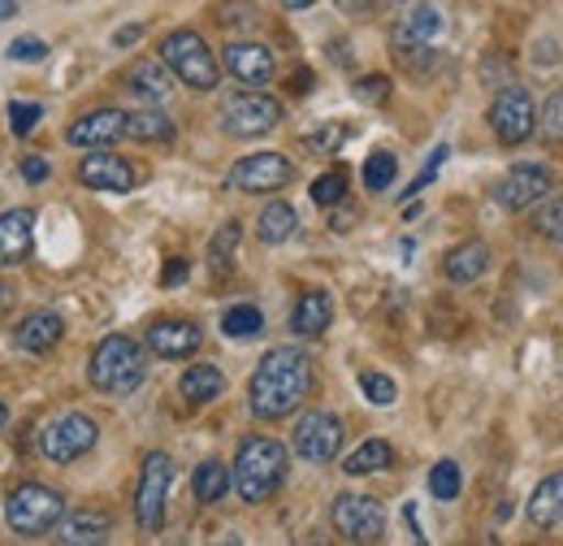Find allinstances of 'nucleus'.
Listing matches in <instances>:
<instances>
[{
  "instance_id": "72a5a7b5",
  "label": "nucleus",
  "mask_w": 563,
  "mask_h": 546,
  "mask_svg": "<svg viewBox=\"0 0 563 546\" xmlns=\"http://www.w3.org/2000/svg\"><path fill=\"white\" fill-rule=\"evenodd\" d=\"M533 230H538V234H547V239H555V243H563V196H547V200H538Z\"/></svg>"
},
{
  "instance_id": "9b49d317",
  "label": "nucleus",
  "mask_w": 563,
  "mask_h": 546,
  "mask_svg": "<svg viewBox=\"0 0 563 546\" xmlns=\"http://www.w3.org/2000/svg\"><path fill=\"white\" fill-rule=\"evenodd\" d=\"M490 131L498 135V143L516 148L529 135H538V105L525 87H503L490 105Z\"/></svg>"
},
{
  "instance_id": "a211bd4d",
  "label": "nucleus",
  "mask_w": 563,
  "mask_h": 546,
  "mask_svg": "<svg viewBox=\"0 0 563 546\" xmlns=\"http://www.w3.org/2000/svg\"><path fill=\"white\" fill-rule=\"evenodd\" d=\"M225 69L247 87H265L274 78V53L265 44H256V40H234L225 48Z\"/></svg>"
},
{
  "instance_id": "b1692460",
  "label": "nucleus",
  "mask_w": 563,
  "mask_h": 546,
  "mask_svg": "<svg viewBox=\"0 0 563 546\" xmlns=\"http://www.w3.org/2000/svg\"><path fill=\"white\" fill-rule=\"evenodd\" d=\"M178 391L187 404H212L225 395V373L217 364H191L183 378H178Z\"/></svg>"
},
{
  "instance_id": "8fccbe9b",
  "label": "nucleus",
  "mask_w": 563,
  "mask_h": 546,
  "mask_svg": "<svg viewBox=\"0 0 563 546\" xmlns=\"http://www.w3.org/2000/svg\"><path fill=\"white\" fill-rule=\"evenodd\" d=\"M13 13H18V0H0V22L13 18Z\"/></svg>"
},
{
  "instance_id": "f3484780",
  "label": "nucleus",
  "mask_w": 563,
  "mask_h": 546,
  "mask_svg": "<svg viewBox=\"0 0 563 546\" xmlns=\"http://www.w3.org/2000/svg\"><path fill=\"white\" fill-rule=\"evenodd\" d=\"M122 135H126V113H122V109H96V113H82L70 131H66V139H70L74 148H87V152L109 148V143H118Z\"/></svg>"
},
{
  "instance_id": "2f4dec72",
  "label": "nucleus",
  "mask_w": 563,
  "mask_h": 546,
  "mask_svg": "<svg viewBox=\"0 0 563 546\" xmlns=\"http://www.w3.org/2000/svg\"><path fill=\"white\" fill-rule=\"evenodd\" d=\"M395 174H399L395 152H368V161H364V187L368 192H386L395 183Z\"/></svg>"
},
{
  "instance_id": "c85d7f7f",
  "label": "nucleus",
  "mask_w": 563,
  "mask_h": 546,
  "mask_svg": "<svg viewBox=\"0 0 563 546\" xmlns=\"http://www.w3.org/2000/svg\"><path fill=\"white\" fill-rule=\"evenodd\" d=\"M295 226H299V217H295V208L286 205V200L265 205V212L256 217V234H261V243H286V239L295 234Z\"/></svg>"
},
{
  "instance_id": "e433bc0d",
  "label": "nucleus",
  "mask_w": 563,
  "mask_h": 546,
  "mask_svg": "<svg viewBox=\"0 0 563 546\" xmlns=\"http://www.w3.org/2000/svg\"><path fill=\"white\" fill-rule=\"evenodd\" d=\"M360 391L368 395V404H377V408H390L395 404V395H399V386H395V378H386V373H360Z\"/></svg>"
},
{
  "instance_id": "9d476101",
  "label": "nucleus",
  "mask_w": 563,
  "mask_h": 546,
  "mask_svg": "<svg viewBox=\"0 0 563 546\" xmlns=\"http://www.w3.org/2000/svg\"><path fill=\"white\" fill-rule=\"evenodd\" d=\"M169 481H174V460H169L165 451H152V456L143 460L140 490H135V521H140L143 534H161Z\"/></svg>"
},
{
  "instance_id": "09e8293b",
  "label": "nucleus",
  "mask_w": 563,
  "mask_h": 546,
  "mask_svg": "<svg viewBox=\"0 0 563 546\" xmlns=\"http://www.w3.org/2000/svg\"><path fill=\"white\" fill-rule=\"evenodd\" d=\"M347 13H364V9H373V0H339Z\"/></svg>"
},
{
  "instance_id": "bb28decb",
  "label": "nucleus",
  "mask_w": 563,
  "mask_h": 546,
  "mask_svg": "<svg viewBox=\"0 0 563 546\" xmlns=\"http://www.w3.org/2000/svg\"><path fill=\"white\" fill-rule=\"evenodd\" d=\"M390 465H395L390 443H386V438H368V443H360L352 456L343 460V473H347V478H364V473H382V469H390Z\"/></svg>"
},
{
  "instance_id": "aec40b11",
  "label": "nucleus",
  "mask_w": 563,
  "mask_h": 546,
  "mask_svg": "<svg viewBox=\"0 0 563 546\" xmlns=\"http://www.w3.org/2000/svg\"><path fill=\"white\" fill-rule=\"evenodd\" d=\"M330 321H334V299H330V291H321V286L303 291L299 304H295V313H290V330H295L299 339H321V335L330 330Z\"/></svg>"
},
{
  "instance_id": "f03ea898",
  "label": "nucleus",
  "mask_w": 563,
  "mask_h": 546,
  "mask_svg": "<svg viewBox=\"0 0 563 546\" xmlns=\"http://www.w3.org/2000/svg\"><path fill=\"white\" fill-rule=\"evenodd\" d=\"M286 469H290V451L282 447L278 438H265V434H252L239 443V456H234V490L243 503H265L274 499L286 481Z\"/></svg>"
},
{
  "instance_id": "1a4fd4ad",
  "label": "nucleus",
  "mask_w": 563,
  "mask_h": 546,
  "mask_svg": "<svg viewBox=\"0 0 563 546\" xmlns=\"http://www.w3.org/2000/svg\"><path fill=\"white\" fill-rule=\"evenodd\" d=\"M290 178H295V165L282 152H252V156H243V161L230 165L225 187L247 192V196H269V192L290 187Z\"/></svg>"
},
{
  "instance_id": "58836bf2",
  "label": "nucleus",
  "mask_w": 563,
  "mask_h": 546,
  "mask_svg": "<svg viewBox=\"0 0 563 546\" xmlns=\"http://www.w3.org/2000/svg\"><path fill=\"white\" fill-rule=\"evenodd\" d=\"M40 118H44V105H35V100H9V131L13 135H31L40 127Z\"/></svg>"
},
{
  "instance_id": "cd10ccee",
  "label": "nucleus",
  "mask_w": 563,
  "mask_h": 546,
  "mask_svg": "<svg viewBox=\"0 0 563 546\" xmlns=\"http://www.w3.org/2000/svg\"><path fill=\"white\" fill-rule=\"evenodd\" d=\"M126 139H140V143H174V122H169L161 109L126 113Z\"/></svg>"
},
{
  "instance_id": "f704fd0d",
  "label": "nucleus",
  "mask_w": 563,
  "mask_h": 546,
  "mask_svg": "<svg viewBox=\"0 0 563 546\" xmlns=\"http://www.w3.org/2000/svg\"><path fill=\"white\" fill-rule=\"evenodd\" d=\"M347 200V174L343 170H330V174H321L317 183H312V205L321 208H334Z\"/></svg>"
},
{
  "instance_id": "4c0bfd02",
  "label": "nucleus",
  "mask_w": 563,
  "mask_h": 546,
  "mask_svg": "<svg viewBox=\"0 0 563 546\" xmlns=\"http://www.w3.org/2000/svg\"><path fill=\"white\" fill-rule=\"evenodd\" d=\"M239 234H243V230H239V221H225V226H221V230L212 234L209 256H212V265H217V270H225V265L234 261V248H239Z\"/></svg>"
},
{
  "instance_id": "864d4df0",
  "label": "nucleus",
  "mask_w": 563,
  "mask_h": 546,
  "mask_svg": "<svg viewBox=\"0 0 563 546\" xmlns=\"http://www.w3.org/2000/svg\"><path fill=\"white\" fill-rule=\"evenodd\" d=\"M0 308H4V286H0Z\"/></svg>"
},
{
  "instance_id": "473e14b6",
  "label": "nucleus",
  "mask_w": 563,
  "mask_h": 546,
  "mask_svg": "<svg viewBox=\"0 0 563 546\" xmlns=\"http://www.w3.org/2000/svg\"><path fill=\"white\" fill-rule=\"evenodd\" d=\"M460 485H464V478H460V465H455V460H438V465L429 469V494H433V499L451 503V499H460Z\"/></svg>"
},
{
  "instance_id": "2eb2a0df",
  "label": "nucleus",
  "mask_w": 563,
  "mask_h": 546,
  "mask_svg": "<svg viewBox=\"0 0 563 546\" xmlns=\"http://www.w3.org/2000/svg\"><path fill=\"white\" fill-rule=\"evenodd\" d=\"M78 183L91 187V192H118V196H126V192H135V170H131V161L96 148L91 156H82Z\"/></svg>"
},
{
  "instance_id": "5701e85b",
  "label": "nucleus",
  "mask_w": 563,
  "mask_h": 546,
  "mask_svg": "<svg viewBox=\"0 0 563 546\" xmlns=\"http://www.w3.org/2000/svg\"><path fill=\"white\" fill-rule=\"evenodd\" d=\"M109 534H113L109 512H91V507L74 512V516H66V521L57 525V538L70 546H96V543H104Z\"/></svg>"
},
{
  "instance_id": "7c9ffc66",
  "label": "nucleus",
  "mask_w": 563,
  "mask_h": 546,
  "mask_svg": "<svg viewBox=\"0 0 563 546\" xmlns=\"http://www.w3.org/2000/svg\"><path fill=\"white\" fill-rule=\"evenodd\" d=\"M265 330V317L256 304H234L225 317H221V335L225 339H256Z\"/></svg>"
},
{
  "instance_id": "0eeeda50",
  "label": "nucleus",
  "mask_w": 563,
  "mask_h": 546,
  "mask_svg": "<svg viewBox=\"0 0 563 546\" xmlns=\"http://www.w3.org/2000/svg\"><path fill=\"white\" fill-rule=\"evenodd\" d=\"M221 131L234 139H261L282 122V100H274L265 87H247L221 100Z\"/></svg>"
},
{
  "instance_id": "603ef678",
  "label": "nucleus",
  "mask_w": 563,
  "mask_h": 546,
  "mask_svg": "<svg viewBox=\"0 0 563 546\" xmlns=\"http://www.w3.org/2000/svg\"><path fill=\"white\" fill-rule=\"evenodd\" d=\"M4 425H9V408H4V404H0V429H4Z\"/></svg>"
},
{
  "instance_id": "a18cd8bd",
  "label": "nucleus",
  "mask_w": 563,
  "mask_h": 546,
  "mask_svg": "<svg viewBox=\"0 0 563 546\" xmlns=\"http://www.w3.org/2000/svg\"><path fill=\"white\" fill-rule=\"evenodd\" d=\"M187 273H191V265H187V261H169V270H165V277H161V282H165V286H178Z\"/></svg>"
},
{
  "instance_id": "ea45409f",
  "label": "nucleus",
  "mask_w": 563,
  "mask_h": 546,
  "mask_svg": "<svg viewBox=\"0 0 563 546\" xmlns=\"http://www.w3.org/2000/svg\"><path fill=\"white\" fill-rule=\"evenodd\" d=\"M347 139H352V127H334V122H330V127H321V131H312V135L303 139V148L317 152V156H330V152H339Z\"/></svg>"
},
{
  "instance_id": "7ed1b4c3",
  "label": "nucleus",
  "mask_w": 563,
  "mask_h": 546,
  "mask_svg": "<svg viewBox=\"0 0 563 546\" xmlns=\"http://www.w3.org/2000/svg\"><path fill=\"white\" fill-rule=\"evenodd\" d=\"M143 373H147V356L131 335H109L91 351V364H87L91 386L109 400H126L131 391H140Z\"/></svg>"
},
{
  "instance_id": "37998d69",
  "label": "nucleus",
  "mask_w": 563,
  "mask_h": 546,
  "mask_svg": "<svg viewBox=\"0 0 563 546\" xmlns=\"http://www.w3.org/2000/svg\"><path fill=\"white\" fill-rule=\"evenodd\" d=\"M355 96L368 100V105H382V100L390 96V78H386V74H368V78L355 83Z\"/></svg>"
},
{
  "instance_id": "de8ad7c7",
  "label": "nucleus",
  "mask_w": 563,
  "mask_h": 546,
  "mask_svg": "<svg viewBox=\"0 0 563 546\" xmlns=\"http://www.w3.org/2000/svg\"><path fill=\"white\" fill-rule=\"evenodd\" d=\"M290 87H295V91H312V74H308V69H299V74H295V83H290Z\"/></svg>"
},
{
  "instance_id": "423d86ee",
  "label": "nucleus",
  "mask_w": 563,
  "mask_h": 546,
  "mask_svg": "<svg viewBox=\"0 0 563 546\" xmlns=\"http://www.w3.org/2000/svg\"><path fill=\"white\" fill-rule=\"evenodd\" d=\"M161 57H165V66L174 69L178 83H187L196 91H212L221 83V66H217L212 48L196 31H169L161 40Z\"/></svg>"
},
{
  "instance_id": "6ab92c4d",
  "label": "nucleus",
  "mask_w": 563,
  "mask_h": 546,
  "mask_svg": "<svg viewBox=\"0 0 563 546\" xmlns=\"http://www.w3.org/2000/svg\"><path fill=\"white\" fill-rule=\"evenodd\" d=\"M35 243V212L31 208H13L0 217V270H13L31 256Z\"/></svg>"
},
{
  "instance_id": "393cba45",
  "label": "nucleus",
  "mask_w": 563,
  "mask_h": 546,
  "mask_svg": "<svg viewBox=\"0 0 563 546\" xmlns=\"http://www.w3.org/2000/svg\"><path fill=\"white\" fill-rule=\"evenodd\" d=\"M529 521H533L538 529L563 525V473H551V478L533 490V499H529Z\"/></svg>"
},
{
  "instance_id": "dca6fc26",
  "label": "nucleus",
  "mask_w": 563,
  "mask_h": 546,
  "mask_svg": "<svg viewBox=\"0 0 563 546\" xmlns=\"http://www.w3.org/2000/svg\"><path fill=\"white\" fill-rule=\"evenodd\" d=\"M200 342H205V330H200L196 321L169 317V321L147 326V351L161 356V360H187V356L200 351Z\"/></svg>"
},
{
  "instance_id": "c756f323",
  "label": "nucleus",
  "mask_w": 563,
  "mask_h": 546,
  "mask_svg": "<svg viewBox=\"0 0 563 546\" xmlns=\"http://www.w3.org/2000/svg\"><path fill=\"white\" fill-rule=\"evenodd\" d=\"M230 485H234V473H230L221 460H205V465L196 469V478H191V490H196L200 503H221Z\"/></svg>"
},
{
  "instance_id": "c9c22d12",
  "label": "nucleus",
  "mask_w": 563,
  "mask_h": 546,
  "mask_svg": "<svg viewBox=\"0 0 563 546\" xmlns=\"http://www.w3.org/2000/svg\"><path fill=\"white\" fill-rule=\"evenodd\" d=\"M538 131L547 143H563V91H551L547 96V105H542V113H538Z\"/></svg>"
},
{
  "instance_id": "f8f14e48",
  "label": "nucleus",
  "mask_w": 563,
  "mask_h": 546,
  "mask_svg": "<svg viewBox=\"0 0 563 546\" xmlns=\"http://www.w3.org/2000/svg\"><path fill=\"white\" fill-rule=\"evenodd\" d=\"M290 447L308 465H330L343 447V421L334 412H303L295 434H290Z\"/></svg>"
},
{
  "instance_id": "6e6552de",
  "label": "nucleus",
  "mask_w": 563,
  "mask_h": 546,
  "mask_svg": "<svg viewBox=\"0 0 563 546\" xmlns=\"http://www.w3.org/2000/svg\"><path fill=\"white\" fill-rule=\"evenodd\" d=\"M96 438H100V425L91 416L66 412V416H57V421H48L40 429V451L53 465H74V460H82L96 447Z\"/></svg>"
},
{
  "instance_id": "4be33fe9",
  "label": "nucleus",
  "mask_w": 563,
  "mask_h": 546,
  "mask_svg": "<svg viewBox=\"0 0 563 546\" xmlns=\"http://www.w3.org/2000/svg\"><path fill=\"white\" fill-rule=\"evenodd\" d=\"M174 69L165 66V57H143V62H135V66L126 69V87L140 96V100H147V105H161L169 91H174Z\"/></svg>"
},
{
  "instance_id": "39448f33",
  "label": "nucleus",
  "mask_w": 563,
  "mask_h": 546,
  "mask_svg": "<svg viewBox=\"0 0 563 546\" xmlns=\"http://www.w3.org/2000/svg\"><path fill=\"white\" fill-rule=\"evenodd\" d=\"M442 26H446V22H442V9H438V4H429V0L408 4V9L395 18V26H390V48H395V57L417 69H421L424 62H433V40L442 35Z\"/></svg>"
},
{
  "instance_id": "49530a36",
  "label": "nucleus",
  "mask_w": 563,
  "mask_h": 546,
  "mask_svg": "<svg viewBox=\"0 0 563 546\" xmlns=\"http://www.w3.org/2000/svg\"><path fill=\"white\" fill-rule=\"evenodd\" d=\"M140 35H143V26H122V31L113 35V48H131Z\"/></svg>"
},
{
  "instance_id": "79ce46f5",
  "label": "nucleus",
  "mask_w": 563,
  "mask_h": 546,
  "mask_svg": "<svg viewBox=\"0 0 563 546\" xmlns=\"http://www.w3.org/2000/svg\"><path fill=\"white\" fill-rule=\"evenodd\" d=\"M446 152H451L446 143H438V148H433V156L424 161V170H421V174H417V178H412V187H404V196H421L424 187H429V183L438 178V170H442V161H446Z\"/></svg>"
},
{
  "instance_id": "3c124183",
  "label": "nucleus",
  "mask_w": 563,
  "mask_h": 546,
  "mask_svg": "<svg viewBox=\"0 0 563 546\" xmlns=\"http://www.w3.org/2000/svg\"><path fill=\"white\" fill-rule=\"evenodd\" d=\"M286 9H308V4H317V0H282Z\"/></svg>"
},
{
  "instance_id": "a878e982",
  "label": "nucleus",
  "mask_w": 563,
  "mask_h": 546,
  "mask_svg": "<svg viewBox=\"0 0 563 546\" xmlns=\"http://www.w3.org/2000/svg\"><path fill=\"white\" fill-rule=\"evenodd\" d=\"M486 270H490V248L482 239H468L446 256V277L451 282H477Z\"/></svg>"
},
{
  "instance_id": "20e7f679",
  "label": "nucleus",
  "mask_w": 563,
  "mask_h": 546,
  "mask_svg": "<svg viewBox=\"0 0 563 546\" xmlns=\"http://www.w3.org/2000/svg\"><path fill=\"white\" fill-rule=\"evenodd\" d=\"M4 521L18 538H44L66 521V494L53 485L26 481L4 499Z\"/></svg>"
},
{
  "instance_id": "ddd939ff",
  "label": "nucleus",
  "mask_w": 563,
  "mask_h": 546,
  "mask_svg": "<svg viewBox=\"0 0 563 546\" xmlns=\"http://www.w3.org/2000/svg\"><path fill=\"white\" fill-rule=\"evenodd\" d=\"M330 521L347 543H377L386 534V507L368 494H339Z\"/></svg>"
},
{
  "instance_id": "f257e3e1",
  "label": "nucleus",
  "mask_w": 563,
  "mask_h": 546,
  "mask_svg": "<svg viewBox=\"0 0 563 546\" xmlns=\"http://www.w3.org/2000/svg\"><path fill=\"white\" fill-rule=\"evenodd\" d=\"M312 391V356L299 347H274L247 382V408L261 421H282Z\"/></svg>"
},
{
  "instance_id": "412c9836",
  "label": "nucleus",
  "mask_w": 563,
  "mask_h": 546,
  "mask_svg": "<svg viewBox=\"0 0 563 546\" xmlns=\"http://www.w3.org/2000/svg\"><path fill=\"white\" fill-rule=\"evenodd\" d=\"M66 335V321L57 317V313H48V308H40V313H31V317H22L18 321V330H13V342L22 347V351H35V356H44V351H53L57 342Z\"/></svg>"
},
{
  "instance_id": "a19ab883",
  "label": "nucleus",
  "mask_w": 563,
  "mask_h": 546,
  "mask_svg": "<svg viewBox=\"0 0 563 546\" xmlns=\"http://www.w3.org/2000/svg\"><path fill=\"white\" fill-rule=\"evenodd\" d=\"M9 62H48V44L40 35H18L9 44Z\"/></svg>"
},
{
  "instance_id": "c03bdc74",
  "label": "nucleus",
  "mask_w": 563,
  "mask_h": 546,
  "mask_svg": "<svg viewBox=\"0 0 563 546\" xmlns=\"http://www.w3.org/2000/svg\"><path fill=\"white\" fill-rule=\"evenodd\" d=\"M22 178H26V183H44V178H48V161L26 156V161H22Z\"/></svg>"
},
{
  "instance_id": "4468645a",
  "label": "nucleus",
  "mask_w": 563,
  "mask_h": 546,
  "mask_svg": "<svg viewBox=\"0 0 563 546\" xmlns=\"http://www.w3.org/2000/svg\"><path fill=\"white\" fill-rule=\"evenodd\" d=\"M547 196H551V170H542V165H511L507 178L494 187V205L507 212L533 208Z\"/></svg>"
}]
</instances>
